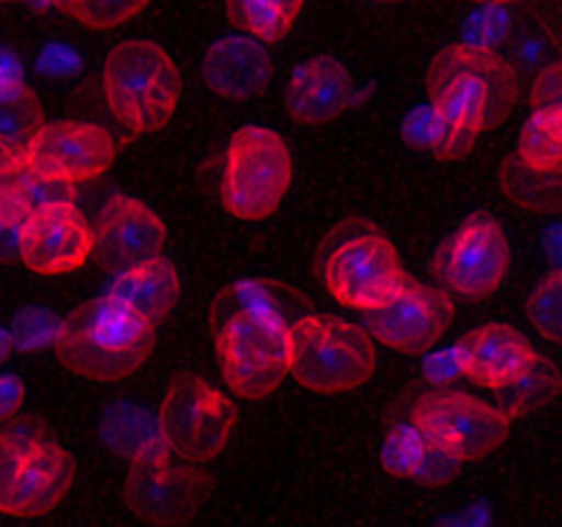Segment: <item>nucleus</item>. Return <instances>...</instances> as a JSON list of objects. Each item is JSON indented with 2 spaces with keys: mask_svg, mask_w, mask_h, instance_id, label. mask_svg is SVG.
<instances>
[{
  "mask_svg": "<svg viewBox=\"0 0 562 527\" xmlns=\"http://www.w3.org/2000/svg\"><path fill=\"white\" fill-rule=\"evenodd\" d=\"M307 300L285 283L241 280L217 296L212 311L223 379L247 401L267 399L291 373V327Z\"/></svg>",
  "mask_w": 562,
  "mask_h": 527,
  "instance_id": "f257e3e1",
  "label": "nucleus"
},
{
  "mask_svg": "<svg viewBox=\"0 0 562 527\" xmlns=\"http://www.w3.org/2000/svg\"><path fill=\"white\" fill-rule=\"evenodd\" d=\"M11 198L20 203L22 212L27 217L44 212L49 206H60V203H75V187L64 184V181L47 179V176L36 173L27 165H22L11 184Z\"/></svg>",
  "mask_w": 562,
  "mask_h": 527,
  "instance_id": "c756f323",
  "label": "nucleus"
},
{
  "mask_svg": "<svg viewBox=\"0 0 562 527\" xmlns=\"http://www.w3.org/2000/svg\"><path fill=\"white\" fill-rule=\"evenodd\" d=\"M376 371L371 335L335 316L300 318L291 327V377L311 393L357 390Z\"/></svg>",
  "mask_w": 562,
  "mask_h": 527,
  "instance_id": "0eeeda50",
  "label": "nucleus"
},
{
  "mask_svg": "<svg viewBox=\"0 0 562 527\" xmlns=\"http://www.w3.org/2000/svg\"><path fill=\"white\" fill-rule=\"evenodd\" d=\"M99 437L104 448L124 459H137L151 450L168 448L159 428V417L137 404H110L99 421Z\"/></svg>",
  "mask_w": 562,
  "mask_h": 527,
  "instance_id": "5701e85b",
  "label": "nucleus"
},
{
  "mask_svg": "<svg viewBox=\"0 0 562 527\" xmlns=\"http://www.w3.org/2000/svg\"><path fill=\"white\" fill-rule=\"evenodd\" d=\"M93 256V225L75 203H60L33 214L22 234L20 261L31 272L64 274Z\"/></svg>",
  "mask_w": 562,
  "mask_h": 527,
  "instance_id": "dca6fc26",
  "label": "nucleus"
},
{
  "mask_svg": "<svg viewBox=\"0 0 562 527\" xmlns=\"http://www.w3.org/2000/svg\"><path fill=\"white\" fill-rule=\"evenodd\" d=\"M75 470V456L36 417L0 426V514H47L66 497Z\"/></svg>",
  "mask_w": 562,
  "mask_h": 527,
  "instance_id": "20e7f679",
  "label": "nucleus"
},
{
  "mask_svg": "<svg viewBox=\"0 0 562 527\" xmlns=\"http://www.w3.org/2000/svg\"><path fill=\"white\" fill-rule=\"evenodd\" d=\"M456 346H459L464 377L486 390H499V393L519 382L538 357V351L519 329L499 322L472 329Z\"/></svg>",
  "mask_w": 562,
  "mask_h": 527,
  "instance_id": "f3484780",
  "label": "nucleus"
},
{
  "mask_svg": "<svg viewBox=\"0 0 562 527\" xmlns=\"http://www.w3.org/2000/svg\"><path fill=\"white\" fill-rule=\"evenodd\" d=\"M532 110H554L562 113V58L541 71L530 88Z\"/></svg>",
  "mask_w": 562,
  "mask_h": 527,
  "instance_id": "c9c22d12",
  "label": "nucleus"
},
{
  "mask_svg": "<svg viewBox=\"0 0 562 527\" xmlns=\"http://www.w3.org/2000/svg\"><path fill=\"white\" fill-rule=\"evenodd\" d=\"M360 102L349 69L333 55H318L307 64L296 66L285 88V108L300 124L318 126L340 119L346 110Z\"/></svg>",
  "mask_w": 562,
  "mask_h": 527,
  "instance_id": "a211bd4d",
  "label": "nucleus"
},
{
  "mask_svg": "<svg viewBox=\"0 0 562 527\" xmlns=\"http://www.w3.org/2000/svg\"><path fill=\"white\" fill-rule=\"evenodd\" d=\"M302 3L294 0H239V3L225 5V14L236 27L250 33L256 42H283L289 31L294 27L296 16H300Z\"/></svg>",
  "mask_w": 562,
  "mask_h": 527,
  "instance_id": "cd10ccee",
  "label": "nucleus"
},
{
  "mask_svg": "<svg viewBox=\"0 0 562 527\" xmlns=\"http://www.w3.org/2000/svg\"><path fill=\"white\" fill-rule=\"evenodd\" d=\"M499 190L510 203L538 214L562 212V165L554 170H532L508 154L499 165Z\"/></svg>",
  "mask_w": 562,
  "mask_h": 527,
  "instance_id": "b1692460",
  "label": "nucleus"
},
{
  "mask_svg": "<svg viewBox=\"0 0 562 527\" xmlns=\"http://www.w3.org/2000/svg\"><path fill=\"white\" fill-rule=\"evenodd\" d=\"M115 159V141L108 130L88 121L47 124L27 157V168L64 184H80L102 176Z\"/></svg>",
  "mask_w": 562,
  "mask_h": 527,
  "instance_id": "2eb2a0df",
  "label": "nucleus"
},
{
  "mask_svg": "<svg viewBox=\"0 0 562 527\" xmlns=\"http://www.w3.org/2000/svg\"><path fill=\"white\" fill-rule=\"evenodd\" d=\"M113 300L135 311L137 316L146 318L151 327L170 316L181 294V278L176 272L173 264L168 258H154V261L143 264V267L130 269V272L119 274L108 291Z\"/></svg>",
  "mask_w": 562,
  "mask_h": 527,
  "instance_id": "aec40b11",
  "label": "nucleus"
},
{
  "mask_svg": "<svg viewBox=\"0 0 562 527\" xmlns=\"http://www.w3.org/2000/svg\"><path fill=\"white\" fill-rule=\"evenodd\" d=\"M102 88L119 124L132 132H154L179 108L181 71L159 44L130 38L110 49Z\"/></svg>",
  "mask_w": 562,
  "mask_h": 527,
  "instance_id": "423d86ee",
  "label": "nucleus"
},
{
  "mask_svg": "<svg viewBox=\"0 0 562 527\" xmlns=\"http://www.w3.org/2000/svg\"><path fill=\"white\" fill-rule=\"evenodd\" d=\"M456 316L453 296L423 280L406 278L404 289L390 305L366 313V333L404 355H423L450 327Z\"/></svg>",
  "mask_w": 562,
  "mask_h": 527,
  "instance_id": "ddd939ff",
  "label": "nucleus"
},
{
  "mask_svg": "<svg viewBox=\"0 0 562 527\" xmlns=\"http://www.w3.org/2000/svg\"><path fill=\"white\" fill-rule=\"evenodd\" d=\"M382 461L390 475L417 481L423 486H445L459 475L461 467L456 459L431 448L412 421L393 426L384 439Z\"/></svg>",
  "mask_w": 562,
  "mask_h": 527,
  "instance_id": "412c9836",
  "label": "nucleus"
},
{
  "mask_svg": "<svg viewBox=\"0 0 562 527\" xmlns=\"http://www.w3.org/2000/svg\"><path fill=\"white\" fill-rule=\"evenodd\" d=\"M318 272L340 305L362 313L390 305L409 278L393 242L362 220H346L324 239Z\"/></svg>",
  "mask_w": 562,
  "mask_h": 527,
  "instance_id": "39448f33",
  "label": "nucleus"
},
{
  "mask_svg": "<svg viewBox=\"0 0 562 527\" xmlns=\"http://www.w3.org/2000/svg\"><path fill=\"white\" fill-rule=\"evenodd\" d=\"M423 371H426V379H431L437 384H448L453 379L464 377L459 346H450V349L437 351V355H428L426 362H423Z\"/></svg>",
  "mask_w": 562,
  "mask_h": 527,
  "instance_id": "e433bc0d",
  "label": "nucleus"
},
{
  "mask_svg": "<svg viewBox=\"0 0 562 527\" xmlns=\"http://www.w3.org/2000/svg\"><path fill=\"white\" fill-rule=\"evenodd\" d=\"M55 11L66 16H75L77 22L88 27H115L130 22L140 14L146 3H115V0H75V3H55Z\"/></svg>",
  "mask_w": 562,
  "mask_h": 527,
  "instance_id": "72a5a7b5",
  "label": "nucleus"
},
{
  "mask_svg": "<svg viewBox=\"0 0 562 527\" xmlns=\"http://www.w3.org/2000/svg\"><path fill=\"white\" fill-rule=\"evenodd\" d=\"M516 27V9L508 3H488L472 11L464 25V44L499 53Z\"/></svg>",
  "mask_w": 562,
  "mask_h": 527,
  "instance_id": "2f4dec72",
  "label": "nucleus"
},
{
  "mask_svg": "<svg viewBox=\"0 0 562 527\" xmlns=\"http://www.w3.org/2000/svg\"><path fill=\"white\" fill-rule=\"evenodd\" d=\"M22 82V69H20V60L14 58L11 53H0V91L11 86H20Z\"/></svg>",
  "mask_w": 562,
  "mask_h": 527,
  "instance_id": "ea45409f",
  "label": "nucleus"
},
{
  "mask_svg": "<svg viewBox=\"0 0 562 527\" xmlns=\"http://www.w3.org/2000/svg\"><path fill=\"white\" fill-rule=\"evenodd\" d=\"M27 220L31 217L22 212L20 203H16L9 192V198L0 203V264L20 261L22 234H25Z\"/></svg>",
  "mask_w": 562,
  "mask_h": 527,
  "instance_id": "f704fd0d",
  "label": "nucleus"
},
{
  "mask_svg": "<svg viewBox=\"0 0 562 527\" xmlns=\"http://www.w3.org/2000/svg\"><path fill=\"white\" fill-rule=\"evenodd\" d=\"M22 399H25V384L14 373H0V426L20 417Z\"/></svg>",
  "mask_w": 562,
  "mask_h": 527,
  "instance_id": "58836bf2",
  "label": "nucleus"
},
{
  "mask_svg": "<svg viewBox=\"0 0 562 527\" xmlns=\"http://www.w3.org/2000/svg\"><path fill=\"white\" fill-rule=\"evenodd\" d=\"M154 351V327L110 294L75 307L60 324L55 357L77 377L121 382Z\"/></svg>",
  "mask_w": 562,
  "mask_h": 527,
  "instance_id": "f03ea898",
  "label": "nucleus"
},
{
  "mask_svg": "<svg viewBox=\"0 0 562 527\" xmlns=\"http://www.w3.org/2000/svg\"><path fill=\"white\" fill-rule=\"evenodd\" d=\"M445 527H488V516L483 508H470L445 522Z\"/></svg>",
  "mask_w": 562,
  "mask_h": 527,
  "instance_id": "a19ab883",
  "label": "nucleus"
},
{
  "mask_svg": "<svg viewBox=\"0 0 562 527\" xmlns=\"http://www.w3.org/2000/svg\"><path fill=\"white\" fill-rule=\"evenodd\" d=\"M505 60L510 64V69L519 75H527L536 80L547 66H552L554 60H560V44L554 38V33L549 31L541 22H521L516 20L514 33L508 36V42L499 49Z\"/></svg>",
  "mask_w": 562,
  "mask_h": 527,
  "instance_id": "bb28decb",
  "label": "nucleus"
},
{
  "mask_svg": "<svg viewBox=\"0 0 562 527\" xmlns=\"http://www.w3.org/2000/svg\"><path fill=\"white\" fill-rule=\"evenodd\" d=\"M209 494V475L201 464L173 453L151 450L130 461L124 500L137 519L157 527H179L198 514Z\"/></svg>",
  "mask_w": 562,
  "mask_h": 527,
  "instance_id": "9b49d317",
  "label": "nucleus"
},
{
  "mask_svg": "<svg viewBox=\"0 0 562 527\" xmlns=\"http://www.w3.org/2000/svg\"><path fill=\"white\" fill-rule=\"evenodd\" d=\"M521 80L508 60L492 49L450 44L428 69L431 104L467 132L492 130L514 113Z\"/></svg>",
  "mask_w": 562,
  "mask_h": 527,
  "instance_id": "7ed1b4c3",
  "label": "nucleus"
},
{
  "mask_svg": "<svg viewBox=\"0 0 562 527\" xmlns=\"http://www.w3.org/2000/svg\"><path fill=\"white\" fill-rule=\"evenodd\" d=\"M77 66H80V58L66 44H47L42 49V55H38V71H44V75H71Z\"/></svg>",
  "mask_w": 562,
  "mask_h": 527,
  "instance_id": "4c0bfd02",
  "label": "nucleus"
},
{
  "mask_svg": "<svg viewBox=\"0 0 562 527\" xmlns=\"http://www.w3.org/2000/svg\"><path fill=\"white\" fill-rule=\"evenodd\" d=\"M60 324H64V318L55 316L49 307H42V305L22 307L20 313H14V318H11L9 324L11 346H14L16 351H25V355L49 349V346L55 349L60 335Z\"/></svg>",
  "mask_w": 562,
  "mask_h": 527,
  "instance_id": "7c9ffc66",
  "label": "nucleus"
},
{
  "mask_svg": "<svg viewBox=\"0 0 562 527\" xmlns=\"http://www.w3.org/2000/svg\"><path fill=\"white\" fill-rule=\"evenodd\" d=\"M516 157L532 170H554L562 165V113L532 110L519 132Z\"/></svg>",
  "mask_w": 562,
  "mask_h": 527,
  "instance_id": "c85d7f7f",
  "label": "nucleus"
},
{
  "mask_svg": "<svg viewBox=\"0 0 562 527\" xmlns=\"http://www.w3.org/2000/svg\"><path fill=\"white\" fill-rule=\"evenodd\" d=\"M11 351H14V346H11V335H9V329L0 327V366H3V362L9 360Z\"/></svg>",
  "mask_w": 562,
  "mask_h": 527,
  "instance_id": "37998d69",
  "label": "nucleus"
},
{
  "mask_svg": "<svg viewBox=\"0 0 562 527\" xmlns=\"http://www.w3.org/2000/svg\"><path fill=\"white\" fill-rule=\"evenodd\" d=\"M412 423L439 453L461 461H477L508 439L510 421L499 406L486 404L459 390H434L417 399Z\"/></svg>",
  "mask_w": 562,
  "mask_h": 527,
  "instance_id": "9d476101",
  "label": "nucleus"
},
{
  "mask_svg": "<svg viewBox=\"0 0 562 527\" xmlns=\"http://www.w3.org/2000/svg\"><path fill=\"white\" fill-rule=\"evenodd\" d=\"M562 390V373L549 357L538 355L536 362L530 366V371L514 382L510 388H505L499 393V410L516 421L521 415H530V412L543 410L547 404H552Z\"/></svg>",
  "mask_w": 562,
  "mask_h": 527,
  "instance_id": "a878e982",
  "label": "nucleus"
},
{
  "mask_svg": "<svg viewBox=\"0 0 562 527\" xmlns=\"http://www.w3.org/2000/svg\"><path fill=\"white\" fill-rule=\"evenodd\" d=\"M510 267V245L503 225L492 214H472L439 247L434 272L467 300H481L503 285Z\"/></svg>",
  "mask_w": 562,
  "mask_h": 527,
  "instance_id": "f8f14e48",
  "label": "nucleus"
},
{
  "mask_svg": "<svg viewBox=\"0 0 562 527\" xmlns=\"http://www.w3.org/2000/svg\"><path fill=\"white\" fill-rule=\"evenodd\" d=\"M168 231L151 206L130 195H113L93 225V256L110 274H124L162 256Z\"/></svg>",
  "mask_w": 562,
  "mask_h": 527,
  "instance_id": "4468645a",
  "label": "nucleus"
},
{
  "mask_svg": "<svg viewBox=\"0 0 562 527\" xmlns=\"http://www.w3.org/2000/svg\"><path fill=\"white\" fill-rule=\"evenodd\" d=\"M14 176H16V170L0 168V203H3L5 198H9L11 184H14Z\"/></svg>",
  "mask_w": 562,
  "mask_h": 527,
  "instance_id": "79ce46f5",
  "label": "nucleus"
},
{
  "mask_svg": "<svg viewBox=\"0 0 562 527\" xmlns=\"http://www.w3.org/2000/svg\"><path fill=\"white\" fill-rule=\"evenodd\" d=\"M294 165L289 146L267 126H241L225 152L223 206L239 220H263L280 206L291 187Z\"/></svg>",
  "mask_w": 562,
  "mask_h": 527,
  "instance_id": "6e6552de",
  "label": "nucleus"
},
{
  "mask_svg": "<svg viewBox=\"0 0 562 527\" xmlns=\"http://www.w3.org/2000/svg\"><path fill=\"white\" fill-rule=\"evenodd\" d=\"M239 423V410L228 395L198 373L181 371L170 379L168 393L159 406V428L165 445L184 459H214L225 450Z\"/></svg>",
  "mask_w": 562,
  "mask_h": 527,
  "instance_id": "1a4fd4ad",
  "label": "nucleus"
},
{
  "mask_svg": "<svg viewBox=\"0 0 562 527\" xmlns=\"http://www.w3.org/2000/svg\"><path fill=\"white\" fill-rule=\"evenodd\" d=\"M203 80L220 97L250 99L272 80V58L256 38L225 36L203 55Z\"/></svg>",
  "mask_w": 562,
  "mask_h": 527,
  "instance_id": "6ab92c4d",
  "label": "nucleus"
},
{
  "mask_svg": "<svg viewBox=\"0 0 562 527\" xmlns=\"http://www.w3.org/2000/svg\"><path fill=\"white\" fill-rule=\"evenodd\" d=\"M44 113L36 93L20 82L0 91V168L20 170L31 157L44 130Z\"/></svg>",
  "mask_w": 562,
  "mask_h": 527,
  "instance_id": "4be33fe9",
  "label": "nucleus"
},
{
  "mask_svg": "<svg viewBox=\"0 0 562 527\" xmlns=\"http://www.w3.org/2000/svg\"><path fill=\"white\" fill-rule=\"evenodd\" d=\"M530 322L552 344L562 346V269H554L532 289L527 302Z\"/></svg>",
  "mask_w": 562,
  "mask_h": 527,
  "instance_id": "473e14b6",
  "label": "nucleus"
},
{
  "mask_svg": "<svg viewBox=\"0 0 562 527\" xmlns=\"http://www.w3.org/2000/svg\"><path fill=\"white\" fill-rule=\"evenodd\" d=\"M401 135H404V141L412 148L428 152L431 157L445 159V162H450V159H464L477 141L475 132L461 130L459 124L445 119L431 102L420 104V108L406 115L404 126H401Z\"/></svg>",
  "mask_w": 562,
  "mask_h": 527,
  "instance_id": "393cba45",
  "label": "nucleus"
}]
</instances>
